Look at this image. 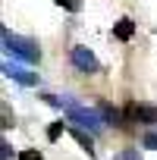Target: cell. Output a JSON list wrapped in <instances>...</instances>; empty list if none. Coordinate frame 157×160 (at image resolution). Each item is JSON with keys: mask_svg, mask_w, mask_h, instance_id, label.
<instances>
[{"mask_svg": "<svg viewBox=\"0 0 157 160\" xmlns=\"http://www.w3.org/2000/svg\"><path fill=\"white\" fill-rule=\"evenodd\" d=\"M126 116L132 119V122H157V107H151V104H126Z\"/></svg>", "mask_w": 157, "mask_h": 160, "instance_id": "3", "label": "cell"}, {"mask_svg": "<svg viewBox=\"0 0 157 160\" xmlns=\"http://www.w3.org/2000/svg\"><path fill=\"white\" fill-rule=\"evenodd\" d=\"M10 154H13V151H10V144H0V157H3V160H10Z\"/></svg>", "mask_w": 157, "mask_h": 160, "instance_id": "14", "label": "cell"}, {"mask_svg": "<svg viewBox=\"0 0 157 160\" xmlns=\"http://www.w3.org/2000/svg\"><path fill=\"white\" fill-rule=\"evenodd\" d=\"M113 35H116L119 41H129V38L135 35V22H132V19H119V22L113 25Z\"/></svg>", "mask_w": 157, "mask_h": 160, "instance_id": "6", "label": "cell"}, {"mask_svg": "<svg viewBox=\"0 0 157 160\" xmlns=\"http://www.w3.org/2000/svg\"><path fill=\"white\" fill-rule=\"evenodd\" d=\"M53 3H60V7H66V10H78V7H82L78 0H53Z\"/></svg>", "mask_w": 157, "mask_h": 160, "instance_id": "13", "label": "cell"}, {"mask_svg": "<svg viewBox=\"0 0 157 160\" xmlns=\"http://www.w3.org/2000/svg\"><path fill=\"white\" fill-rule=\"evenodd\" d=\"M50 104H57V107H66V116H69V122H75V126H82V129H91V132H101L104 129V113H98V110H88V107H78V104H72V101H60V98H47Z\"/></svg>", "mask_w": 157, "mask_h": 160, "instance_id": "1", "label": "cell"}, {"mask_svg": "<svg viewBox=\"0 0 157 160\" xmlns=\"http://www.w3.org/2000/svg\"><path fill=\"white\" fill-rule=\"evenodd\" d=\"M113 160H141V154H138V151H132V148H129V151H123V154H116V157H113Z\"/></svg>", "mask_w": 157, "mask_h": 160, "instance_id": "10", "label": "cell"}, {"mask_svg": "<svg viewBox=\"0 0 157 160\" xmlns=\"http://www.w3.org/2000/svg\"><path fill=\"white\" fill-rule=\"evenodd\" d=\"M72 66L75 69H82V72H94L98 69V60H94V53L88 50V47H72Z\"/></svg>", "mask_w": 157, "mask_h": 160, "instance_id": "4", "label": "cell"}, {"mask_svg": "<svg viewBox=\"0 0 157 160\" xmlns=\"http://www.w3.org/2000/svg\"><path fill=\"white\" fill-rule=\"evenodd\" d=\"M3 72H7L10 78H16L19 85H28V88L38 82V75H35V72H28V69H25V66H19V63H3Z\"/></svg>", "mask_w": 157, "mask_h": 160, "instance_id": "5", "label": "cell"}, {"mask_svg": "<svg viewBox=\"0 0 157 160\" xmlns=\"http://www.w3.org/2000/svg\"><path fill=\"white\" fill-rule=\"evenodd\" d=\"M19 160H44V157H41V151H22Z\"/></svg>", "mask_w": 157, "mask_h": 160, "instance_id": "12", "label": "cell"}, {"mask_svg": "<svg viewBox=\"0 0 157 160\" xmlns=\"http://www.w3.org/2000/svg\"><path fill=\"white\" fill-rule=\"evenodd\" d=\"M141 144H144V148H151V151H157V132H144Z\"/></svg>", "mask_w": 157, "mask_h": 160, "instance_id": "9", "label": "cell"}, {"mask_svg": "<svg viewBox=\"0 0 157 160\" xmlns=\"http://www.w3.org/2000/svg\"><path fill=\"white\" fill-rule=\"evenodd\" d=\"M3 47H7V53H13V57H19L25 63H38V47L28 38H19V35H13L7 28H3Z\"/></svg>", "mask_w": 157, "mask_h": 160, "instance_id": "2", "label": "cell"}, {"mask_svg": "<svg viewBox=\"0 0 157 160\" xmlns=\"http://www.w3.org/2000/svg\"><path fill=\"white\" fill-rule=\"evenodd\" d=\"M101 113H104V119H110V122H119V119H123V113H119L116 107H110V104H101Z\"/></svg>", "mask_w": 157, "mask_h": 160, "instance_id": "8", "label": "cell"}, {"mask_svg": "<svg viewBox=\"0 0 157 160\" xmlns=\"http://www.w3.org/2000/svg\"><path fill=\"white\" fill-rule=\"evenodd\" d=\"M72 135H75V141L82 144V148H85L88 154H94V141H91V135H85L82 129H72Z\"/></svg>", "mask_w": 157, "mask_h": 160, "instance_id": "7", "label": "cell"}, {"mask_svg": "<svg viewBox=\"0 0 157 160\" xmlns=\"http://www.w3.org/2000/svg\"><path fill=\"white\" fill-rule=\"evenodd\" d=\"M60 132H63V122H53V126L47 129V138H50V141H57V138H60Z\"/></svg>", "mask_w": 157, "mask_h": 160, "instance_id": "11", "label": "cell"}]
</instances>
